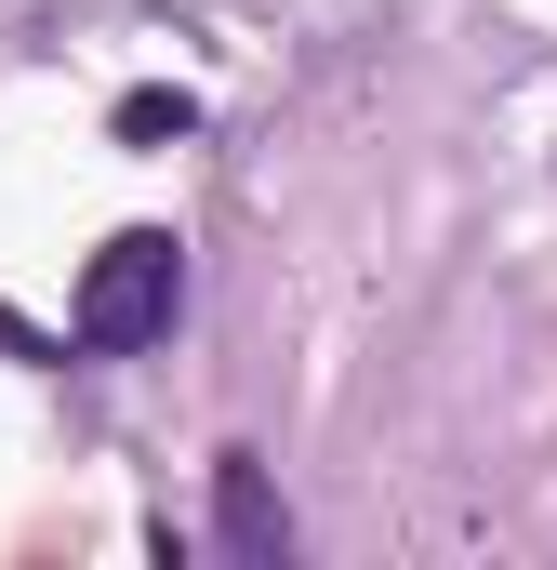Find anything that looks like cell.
<instances>
[{
    "instance_id": "6da1fadb",
    "label": "cell",
    "mask_w": 557,
    "mask_h": 570,
    "mask_svg": "<svg viewBox=\"0 0 557 570\" xmlns=\"http://www.w3.org/2000/svg\"><path fill=\"white\" fill-rule=\"evenodd\" d=\"M173 305H186V239L173 226H120L80 266V292H67V345L80 358H134V345L173 332Z\"/></svg>"
},
{
    "instance_id": "7a4b0ae2",
    "label": "cell",
    "mask_w": 557,
    "mask_h": 570,
    "mask_svg": "<svg viewBox=\"0 0 557 570\" xmlns=\"http://www.w3.org/2000/svg\"><path fill=\"white\" fill-rule=\"evenodd\" d=\"M213 531H226V558H253V570L292 558V504L266 491V464H253V451H226V464H213Z\"/></svg>"
},
{
    "instance_id": "3957f363",
    "label": "cell",
    "mask_w": 557,
    "mask_h": 570,
    "mask_svg": "<svg viewBox=\"0 0 557 570\" xmlns=\"http://www.w3.org/2000/svg\"><path fill=\"white\" fill-rule=\"evenodd\" d=\"M199 134V94H120V146H186Z\"/></svg>"
}]
</instances>
